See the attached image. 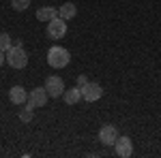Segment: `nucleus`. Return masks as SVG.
Here are the masks:
<instances>
[{"label":"nucleus","instance_id":"obj_6","mask_svg":"<svg viewBox=\"0 0 161 158\" xmlns=\"http://www.w3.org/2000/svg\"><path fill=\"white\" fill-rule=\"evenodd\" d=\"M43 88L47 90V94H50L52 98H58V96H62V94H64V81H62L60 77H56V75L47 77Z\"/></svg>","mask_w":161,"mask_h":158},{"label":"nucleus","instance_id":"obj_15","mask_svg":"<svg viewBox=\"0 0 161 158\" xmlns=\"http://www.w3.org/2000/svg\"><path fill=\"white\" fill-rule=\"evenodd\" d=\"M19 120H22V122H32V109L26 107V109L19 113Z\"/></svg>","mask_w":161,"mask_h":158},{"label":"nucleus","instance_id":"obj_17","mask_svg":"<svg viewBox=\"0 0 161 158\" xmlns=\"http://www.w3.org/2000/svg\"><path fill=\"white\" fill-rule=\"evenodd\" d=\"M4 60H7V54H4V51H0V66L4 64Z\"/></svg>","mask_w":161,"mask_h":158},{"label":"nucleus","instance_id":"obj_4","mask_svg":"<svg viewBox=\"0 0 161 158\" xmlns=\"http://www.w3.org/2000/svg\"><path fill=\"white\" fill-rule=\"evenodd\" d=\"M67 34V22L62 19V17H54L52 22H47V37L54 38V41H58Z\"/></svg>","mask_w":161,"mask_h":158},{"label":"nucleus","instance_id":"obj_12","mask_svg":"<svg viewBox=\"0 0 161 158\" xmlns=\"http://www.w3.org/2000/svg\"><path fill=\"white\" fill-rule=\"evenodd\" d=\"M54 17H58V11L54 7H41L37 11V19L39 22H52Z\"/></svg>","mask_w":161,"mask_h":158},{"label":"nucleus","instance_id":"obj_2","mask_svg":"<svg viewBox=\"0 0 161 158\" xmlns=\"http://www.w3.org/2000/svg\"><path fill=\"white\" fill-rule=\"evenodd\" d=\"M69 60H71V54L64 47H60V45H54L47 51V64H50L52 69H64L69 64Z\"/></svg>","mask_w":161,"mask_h":158},{"label":"nucleus","instance_id":"obj_14","mask_svg":"<svg viewBox=\"0 0 161 158\" xmlns=\"http://www.w3.org/2000/svg\"><path fill=\"white\" fill-rule=\"evenodd\" d=\"M11 7L15 11H26L30 7V0H11Z\"/></svg>","mask_w":161,"mask_h":158},{"label":"nucleus","instance_id":"obj_3","mask_svg":"<svg viewBox=\"0 0 161 158\" xmlns=\"http://www.w3.org/2000/svg\"><path fill=\"white\" fill-rule=\"evenodd\" d=\"M47 90L45 88H35L32 92H28V100H26V107L28 109H37V107H45V103H47Z\"/></svg>","mask_w":161,"mask_h":158},{"label":"nucleus","instance_id":"obj_7","mask_svg":"<svg viewBox=\"0 0 161 158\" xmlns=\"http://www.w3.org/2000/svg\"><path fill=\"white\" fill-rule=\"evenodd\" d=\"M116 139H118V130H116V126H112V124L101 126L99 141L103 143V145H114V143H116Z\"/></svg>","mask_w":161,"mask_h":158},{"label":"nucleus","instance_id":"obj_1","mask_svg":"<svg viewBox=\"0 0 161 158\" xmlns=\"http://www.w3.org/2000/svg\"><path fill=\"white\" fill-rule=\"evenodd\" d=\"M7 64L11 66V69H24L26 64H28V54H26V49L22 43H15L9 51H7Z\"/></svg>","mask_w":161,"mask_h":158},{"label":"nucleus","instance_id":"obj_5","mask_svg":"<svg viewBox=\"0 0 161 158\" xmlns=\"http://www.w3.org/2000/svg\"><path fill=\"white\" fill-rule=\"evenodd\" d=\"M82 90V98L88 100V103H95V100H99L103 96V88L99 84H95V81H88L86 85H82L80 88Z\"/></svg>","mask_w":161,"mask_h":158},{"label":"nucleus","instance_id":"obj_13","mask_svg":"<svg viewBox=\"0 0 161 158\" xmlns=\"http://www.w3.org/2000/svg\"><path fill=\"white\" fill-rule=\"evenodd\" d=\"M13 47V41H11V37L7 34V32H0V51H9V49Z\"/></svg>","mask_w":161,"mask_h":158},{"label":"nucleus","instance_id":"obj_10","mask_svg":"<svg viewBox=\"0 0 161 158\" xmlns=\"http://www.w3.org/2000/svg\"><path fill=\"white\" fill-rule=\"evenodd\" d=\"M75 13H77V7H75L73 2H64L62 7H58V17H62L64 22L67 19H73Z\"/></svg>","mask_w":161,"mask_h":158},{"label":"nucleus","instance_id":"obj_16","mask_svg":"<svg viewBox=\"0 0 161 158\" xmlns=\"http://www.w3.org/2000/svg\"><path fill=\"white\" fill-rule=\"evenodd\" d=\"M88 84V77L86 75H80V77H77V88H82V85H86Z\"/></svg>","mask_w":161,"mask_h":158},{"label":"nucleus","instance_id":"obj_11","mask_svg":"<svg viewBox=\"0 0 161 158\" xmlns=\"http://www.w3.org/2000/svg\"><path fill=\"white\" fill-rule=\"evenodd\" d=\"M62 98H64V103H67V105H77V103L82 100V90H80V88H71V90H64Z\"/></svg>","mask_w":161,"mask_h":158},{"label":"nucleus","instance_id":"obj_8","mask_svg":"<svg viewBox=\"0 0 161 158\" xmlns=\"http://www.w3.org/2000/svg\"><path fill=\"white\" fill-rule=\"evenodd\" d=\"M114 150H116V154L120 158H129L133 154V143H131L129 137H118L116 143H114Z\"/></svg>","mask_w":161,"mask_h":158},{"label":"nucleus","instance_id":"obj_9","mask_svg":"<svg viewBox=\"0 0 161 158\" xmlns=\"http://www.w3.org/2000/svg\"><path fill=\"white\" fill-rule=\"evenodd\" d=\"M9 100H11L13 105H24L26 100H28V92L22 85H13L11 90H9Z\"/></svg>","mask_w":161,"mask_h":158}]
</instances>
